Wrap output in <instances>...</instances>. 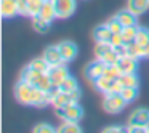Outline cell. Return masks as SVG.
<instances>
[{
    "label": "cell",
    "mask_w": 149,
    "mask_h": 133,
    "mask_svg": "<svg viewBox=\"0 0 149 133\" xmlns=\"http://www.w3.org/2000/svg\"><path fill=\"white\" fill-rule=\"evenodd\" d=\"M27 66H31L32 69H36V71H40V72H48V69H50V64L45 61V58H43V56L32 59V61H31Z\"/></svg>",
    "instance_id": "25"
},
{
    "label": "cell",
    "mask_w": 149,
    "mask_h": 133,
    "mask_svg": "<svg viewBox=\"0 0 149 133\" xmlns=\"http://www.w3.org/2000/svg\"><path fill=\"white\" fill-rule=\"evenodd\" d=\"M120 95L123 96V100L127 103H133L138 98V87H125V88H122Z\"/></svg>",
    "instance_id": "26"
},
{
    "label": "cell",
    "mask_w": 149,
    "mask_h": 133,
    "mask_svg": "<svg viewBox=\"0 0 149 133\" xmlns=\"http://www.w3.org/2000/svg\"><path fill=\"white\" fill-rule=\"evenodd\" d=\"M136 43L139 45H146L149 43V29L148 27H143V26H138V32H136Z\"/></svg>",
    "instance_id": "27"
},
{
    "label": "cell",
    "mask_w": 149,
    "mask_h": 133,
    "mask_svg": "<svg viewBox=\"0 0 149 133\" xmlns=\"http://www.w3.org/2000/svg\"><path fill=\"white\" fill-rule=\"evenodd\" d=\"M72 96H71V93H64V91H61V90H58V88H53V91H52V106L53 107H64V106H68L69 103H72Z\"/></svg>",
    "instance_id": "11"
},
{
    "label": "cell",
    "mask_w": 149,
    "mask_h": 133,
    "mask_svg": "<svg viewBox=\"0 0 149 133\" xmlns=\"http://www.w3.org/2000/svg\"><path fill=\"white\" fill-rule=\"evenodd\" d=\"M56 88L61 90V91H64V93H72L74 90H77V88H79V84H77V80H75L72 75H69V77L66 79V80H63Z\"/></svg>",
    "instance_id": "22"
},
{
    "label": "cell",
    "mask_w": 149,
    "mask_h": 133,
    "mask_svg": "<svg viewBox=\"0 0 149 133\" xmlns=\"http://www.w3.org/2000/svg\"><path fill=\"white\" fill-rule=\"evenodd\" d=\"M119 58H120V55L116 52V48H112L109 53H106V55H104L101 59H103V61L106 63L107 66H114V64H117V61H119Z\"/></svg>",
    "instance_id": "29"
},
{
    "label": "cell",
    "mask_w": 149,
    "mask_h": 133,
    "mask_svg": "<svg viewBox=\"0 0 149 133\" xmlns=\"http://www.w3.org/2000/svg\"><path fill=\"white\" fill-rule=\"evenodd\" d=\"M58 133H80L82 128L79 127V122H71V120H63V123L56 128Z\"/></svg>",
    "instance_id": "21"
},
{
    "label": "cell",
    "mask_w": 149,
    "mask_h": 133,
    "mask_svg": "<svg viewBox=\"0 0 149 133\" xmlns=\"http://www.w3.org/2000/svg\"><path fill=\"white\" fill-rule=\"evenodd\" d=\"M127 8L139 16L149 10V0H127Z\"/></svg>",
    "instance_id": "17"
},
{
    "label": "cell",
    "mask_w": 149,
    "mask_h": 133,
    "mask_svg": "<svg viewBox=\"0 0 149 133\" xmlns=\"http://www.w3.org/2000/svg\"><path fill=\"white\" fill-rule=\"evenodd\" d=\"M58 19H68L77 8V0H52Z\"/></svg>",
    "instance_id": "5"
},
{
    "label": "cell",
    "mask_w": 149,
    "mask_h": 133,
    "mask_svg": "<svg viewBox=\"0 0 149 133\" xmlns=\"http://www.w3.org/2000/svg\"><path fill=\"white\" fill-rule=\"evenodd\" d=\"M58 47H59V52H61V56L64 59V63H71L77 58L79 48L74 42H71V40H63V42L58 43Z\"/></svg>",
    "instance_id": "10"
},
{
    "label": "cell",
    "mask_w": 149,
    "mask_h": 133,
    "mask_svg": "<svg viewBox=\"0 0 149 133\" xmlns=\"http://www.w3.org/2000/svg\"><path fill=\"white\" fill-rule=\"evenodd\" d=\"M47 74H48V77H50V80H52L53 87H58L63 80H66V79L71 75V74H69V71H68L66 63H59V64L50 66V69H48Z\"/></svg>",
    "instance_id": "7"
},
{
    "label": "cell",
    "mask_w": 149,
    "mask_h": 133,
    "mask_svg": "<svg viewBox=\"0 0 149 133\" xmlns=\"http://www.w3.org/2000/svg\"><path fill=\"white\" fill-rule=\"evenodd\" d=\"M116 18L122 23L123 27H128V26H136L138 24V15L133 13L130 8H123V10H119L116 13Z\"/></svg>",
    "instance_id": "12"
},
{
    "label": "cell",
    "mask_w": 149,
    "mask_h": 133,
    "mask_svg": "<svg viewBox=\"0 0 149 133\" xmlns=\"http://www.w3.org/2000/svg\"><path fill=\"white\" fill-rule=\"evenodd\" d=\"M136 32H138V26H128V27H123L122 31V37H123V42L125 45L135 42L136 40Z\"/></svg>",
    "instance_id": "23"
},
{
    "label": "cell",
    "mask_w": 149,
    "mask_h": 133,
    "mask_svg": "<svg viewBox=\"0 0 149 133\" xmlns=\"http://www.w3.org/2000/svg\"><path fill=\"white\" fill-rule=\"evenodd\" d=\"M127 101L123 100V96L120 93H106L103 98V109L107 114H119L125 109Z\"/></svg>",
    "instance_id": "4"
},
{
    "label": "cell",
    "mask_w": 149,
    "mask_h": 133,
    "mask_svg": "<svg viewBox=\"0 0 149 133\" xmlns=\"http://www.w3.org/2000/svg\"><path fill=\"white\" fill-rule=\"evenodd\" d=\"M39 16L43 18V19H47L48 23H53L55 19H58V18H56V11H55V7H53L52 0H45V3H43L42 10H40Z\"/></svg>",
    "instance_id": "18"
},
{
    "label": "cell",
    "mask_w": 149,
    "mask_h": 133,
    "mask_svg": "<svg viewBox=\"0 0 149 133\" xmlns=\"http://www.w3.org/2000/svg\"><path fill=\"white\" fill-rule=\"evenodd\" d=\"M19 79L29 82L31 85H34V87L40 88V90H43V91H53V88H55L47 72L36 71V69H32L31 66H26V68L23 69Z\"/></svg>",
    "instance_id": "2"
},
{
    "label": "cell",
    "mask_w": 149,
    "mask_h": 133,
    "mask_svg": "<svg viewBox=\"0 0 149 133\" xmlns=\"http://www.w3.org/2000/svg\"><path fill=\"white\" fill-rule=\"evenodd\" d=\"M149 58V43L139 45V59H148Z\"/></svg>",
    "instance_id": "34"
},
{
    "label": "cell",
    "mask_w": 149,
    "mask_h": 133,
    "mask_svg": "<svg viewBox=\"0 0 149 133\" xmlns=\"http://www.w3.org/2000/svg\"><path fill=\"white\" fill-rule=\"evenodd\" d=\"M50 26H52V23H48L47 19L40 18L39 15L32 18V27H34V31H36V32H39V34H47V32L50 31Z\"/></svg>",
    "instance_id": "19"
},
{
    "label": "cell",
    "mask_w": 149,
    "mask_h": 133,
    "mask_svg": "<svg viewBox=\"0 0 149 133\" xmlns=\"http://www.w3.org/2000/svg\"><path fill=\"white\" fill-rule=\"evenodd\" d=\"M127 125H138V127H149V109L146 107H138L128 116V123Z\"/></svg>",
    "instance_id": "8"
},
{
    "label": "cell",
    "mask_w": 149,
    "mask_h": 133,
    "mask_svg": "<svg viewBox=\"0 0 149 133\" xmlns=\"http://www.w3.org/2000/svg\"><path fill=\"white\" fill-rule=\"evenodd\" d=\"M117 80H119V84L123 88L125 87H139V79L136 75V72H133V74H122Z\"/></svg>",
    "instance_id": "20"
},
{
    "label": "cell",
    "mask_w": 149,
    "mask_h": 133,
    "mask_svg": "<svg viewBox=\"0 0 149 133\" xmlns=\"http://www.w3.org/2000/svg\"><path fill=\"white\" fill-rule=\"evenodd\" d=\"M15 98L18 103L26 104V106H34V107H45L52 104V91H43L40 88L31 85L29 82L19 80L15 85Z\"/></svg>",
    "instance_id": "1"
},
{
    "label": "cell",
    "mask_w": 149,
    "mask_h": 133,
    "mask_svg": "<svg viewBox=\"0 0 149 133\" xmlns=\"http://www.w3.org/2000/svg\"><path fill=\"white\" fill-rule=\"evenodd\" d=\"M112 48L114 47L111 45V42H96V45H95V56H96L98 59H101L106 53H109Z\"/></svg>",
    "instance_id": "24"
},
{
    "label": "cell",
    "mask_w": 149,
    "mask_h": 133,
    "mask_svg": "<svg viewBox=\"0 0 149 133\" xmlns=\"http://www.w3.org/2000/svg\"><path fill=\"white\" fill-rule=\"evenodd\" d=\"M18 3V13L21 16H27V0H16Z\"/></svg>",
    "instance_id": "33"
},
{
    "label": "cell",
    "mask_w": 149,
    "mask_h": 133,
    "mask_svg": "<svg viewBox=\"0 0 149 133\" xmlns=\"http://www.w3.org/2000/svg\"><path fill=\"white\" fill-rule=\"evenodd\" d=\"M91 36H93L95 42H109L111 37H112V31L109 29L107 23H104V24H100V26L95 27Z\"/></svg>",
    "instance_id": "14"
},
{
    "label": "cell",
    "mask_w": 149,
    "mask_h": 133,
    "mask_svg": "<svg viewBox=\"0 0 149 133\" xmlns=\"http://www.w3.org/2000/svg\"><path fill=\"white\" fill-rule=\"evenodd\" d=\"M111 45L116 48V47H122V45H125V42H123V37H122V34H112V37H111Z\"/></svg>",
    "instance_id": "32"
},
{
    "label": "cell",
    "mask_w": 149,
    "mask_h": 133,
    "mask_svg": "<svg viewBox=\"0 0 149 133\" xmlns=\"http://www.w3.org/2000/svg\"><path fill=\"white\" fill-rule=\"evenodd\" d=\"M55 114L63 120H71V122H79L84 117V107L79 104V101H72L64 107H55Z\"/></svg>",
    "instance_id": "3"
},
{
    "label": "cell",
    "mask_w": 149,
    "mask_h": 133,
    "mask_svg": "<svg viewBox=\"0 0 149 133\" xmlns=\"http://www.w3.org/2000/svg\"><path fill=\"white\" fill-rule=\"evenodd\" d=\"M71 96H72V100H74V101H79V100H80V90H79V88H77V90H74L71 93Z\"/></svg>",
    "instance_id": "36"
},
{
    "label": "cell",
    "mask_w": 149,
    "mask_h": 133,
    "mask_svg": "<svg viewBox=\"0 0 149 133\" xmlns=\"http://www.w3.org/2000/svg\"><path fill=\"white\" fill-rule=\"evenodd\" d=\"M116 66L120 71V74H133L138 71V58H133L130 55H122Z\"/></svg>",
    "instance_id": "9"
},
{
    "label": "cell",
    "mask_w": 149,
    "mask_h": 133,
    "mask_svg": "<svg viewBox=\"0 0 149 133\" xmlns=\"http://www.w3.org/2000/svg\"><path fill=\"white\" fill-rule=\"evenodd\" d=\"M106 68H107L106 63H104L103 59H98V58L95 59V61L88 63L87 68H85V77H87V80L91 82V84H95L98 79H101L104 75Z\"/></svg>",
    "instance_id": "6"
},
{
    "label": "cell",
    "mask_w": 149,
    "mask_h": 133,
    "mask_svg": "<svg viewBox=\"0 0 149 133\" xmlns=\"http://www.w3.org/2000/svg\"><path fill=\"white\" fill-rule=\"evenodd\" d=\"M32 132L34 133H53V132H56V128L52 127L50 123H37L32 128Z\"/></svg>",
    "instance_id": "30"
},
{
    "label": "cell",
    "mask_w": 149,
    "mask_h": 133,
    "mask_svg": "<svg viewBox=\"0 0 149 133\" xmlns=\"http://www.w3.org/2000/svg\"><path fill=\"white\" fill-rule=\"evenodd\" d=\"M120 71L117 69V66L114 64V66H107L106 68V72H104V77H107V79H114V80H117V79L120 77Z\"/></svg>",
    "instance_id": "31"
},
{
    "label": "cell",
    "mask_w": 149,
    "mask_h": 133,
    "mask_svg": "<svg viewBox=\"0 0 149 133\" xmlns=\"http://www.w3.org/2000/svg\"><path fill=\"white\" fill-rule=\"evenodd\" d=\"M122 127H119V125H111V127H107V128H104L103 130V132L104 133H114V132H116V133H119V132H122Z\"/></svg>",
    "instance_id": "35"
},
{
    "label": "cell",
    "mask_w": 149,
    "mask_h": 133,
    "mask_svg": "<svg viewBox=\"0 0 149 133\" xmlns=\"http://www.w3.org/2000/svg\"><path fill=\"white\" fill-rule=\"evenodd\" d=\"M0 13H2V16H3L5 19L19 15V13H18L16 0H2V2H0Z\"/></svg>",
    "instance_id": "15"
},
{
    "label": "cell",
    "mask_w": 149,
    "mask_h": 133,
    "mask_svg": "<svg viewBox=\"0 0 149 133\" xmlns=\"http://www.w3.org/2000/svg\"><path fill=\"white\" fill-rule=\"evenodd\" d=\"M144 132H146V133H149V127H146V128H144Z\"/></svg>",
    "instance_id": "37"
},
{
    "label": "cell",
    "mask_w": 149,
    "mask_h": 133,
    "mask_svg": "<svg viewBox=\"0 0 149 133\" xmlns=\"http://www.w3.org/2000/svg\"><path fill=\"white\" fill-rule=\"evenodd\" d=\"M106 23H107V26H109V29L112 31V34H122L123 26H122V23H120V21L116 18V15H114L112 18H109Z\"/></svg>",
    "instance_id": "28"
},
{
    "label": "cell",
    "mask_w": 149,
    "mask_h": 133,
    "mask_svg": "<svg viewBox=\"0 0 149 133\" xmlns=\"http://www.w3.org/2000/svg\"><path fill=\"white\" fill-rule=\"evenodd\" d=\"M42 56L45 58V61L48 63L50 66H55V64H59V63H64V59H63V56H61V52H59V47L58 45L47 47Z\"/></svg>",
    "instance_id": "13"
},
{
    "label": "cell",
    "mask_w": 149,
    "mask_h": 133,
    "mask_svg": "<svg viewBox=\"0 0 149 133\" xmlns=\"http://www.w3.org/2000/svg\"><path fill=\"white\" fill-rule=\"evenodd\" d=\"M116 84H117V80H114V79H107V77H101V79H98L96 82H95V88H96L98 91H101L103 95H106V93H112L114 91V88H116Z\"/></svg>",
    "instance_id": "16"
}]
</instances>
